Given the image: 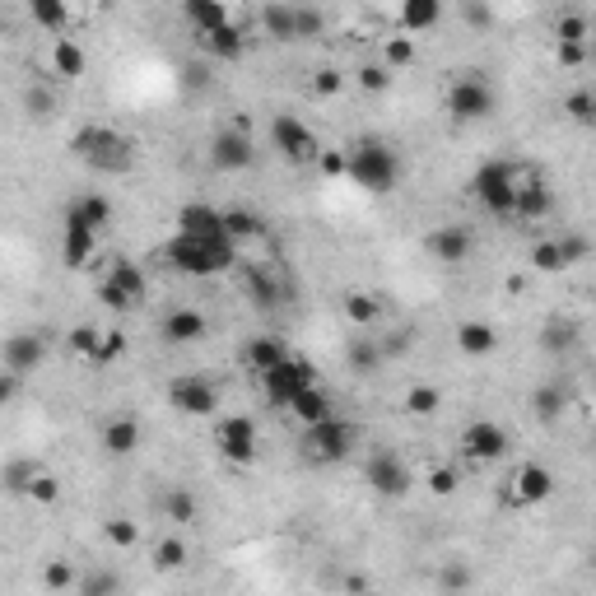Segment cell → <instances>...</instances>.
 I'll return each instance as SVG.
<instances>
[{
    "label": "cell",
    "instance_id": "35",
    "mask_svg": "<svg viewBox=\"0 0 596 596\" xmlns=\"http://www.w3.org/2000/svg\"><path fill=\"white\" fill-rule=\"evenodd\" d=\"M443 19V5L438 0H406L401 5V28L406 33H424V28H434Z\"/></svg>",
    "mask_w": 596,
    "mask_h": 596
},
{
    "label": "cell",
    "instance_id": "51",
    "mask_svg": "<svg viewBox=\"0 0 596 596\" xmlns=\"http://www.w3.org/2000/svg\"><path fill=\"white\" fill-rule=\"evenodd\" d=\"M382 56H387V70H401V66H415V38H387V47H382Z\"/></svg>",
    "mask_w": 596,
    "mask_h": 596
},
{
    "label": "cell",
    "instance_id": "61",
    "mask_svg": "<svg viewBox=\"0 0 596 596\" xmlns=\"http://www.w3.org/2000/svg\"><path fill=\"white\" fill-rule=\"evenodd\" d=\"M461 14H466V24H475V28L494 24V10H489V5H461Z\"/></svg>",
    "mask_w": 596,
    "mask_h": 596
},
{
    "label": "cell",
    "instance_id": "23",
    "mask_svg": "<svg viewBox=\"0 0 596 596\" xmlns=\"http://www.w3.org/2000/svg\"><path fill=\"white\" fill-rule=\"evenodd\" d=\"M555 210V191H550V182H541V177H522V187H517V219H545Z\"/></svg>",
    "mask_w": 596,
    "mask_h": 596
},
{
    "label": "cell",
    "instance_id": "24",
    "mask_svg": "<svg viewBox=\"0 0 596 596\" xmlns=\"http://www.w3.org/2000/svg\"><path fill=\"white\" fill-rule=\"evenodd\" d=\"M289 415H294L303 429H312V424L336 420V401H331V392H326L322 382H317V387H308V392H303L294 406H289Z\"/></svg>",
    "mask_w": 596,
    "mask_h": 596
},
{
    "label": "cell",
    "instance_id": "47",
    "mask_svg": "<svg viewBox=\"0 0 596 596\" xmlns=\"http://www.w3.org/2000/svg\"><path fill=\"white\" fill-rule=\"evenodd\" d=\"M531 266H536L541 275H559V271H564V257H559V243H555V238H545V243L531 247Z\"/></svg>",
    "mask_w": 596,
    "mask_h": 596
},
{
    "label": "cell",
    "instance_id": "29",
    "mask_svg": "<svg viewBox=\"0 0 596 596\" xmlns=\"http://www.w3.org/2000/svg\"><path fill=\"white\" fill-rule=\"evenodd\" d=\"M531 410H536V420L541 424H555L564 410H569V387H559L555 382H541L536 392H531Z\"/></svg>",
    "mask_w": 596,
    "mask_h": 596
},
{
    "label": "cell",
    "instance_id": "3",
    "mask_svg": "<svg viewBox=\"0 0 596 596\" xmlns=\"http://www.w3.org/2000/svg\"><path fill=\"white\" fill-rule=\"evenodd\" d=\"M522 168L508 159H485L480 168H475L471 177V196L480 210H489V215H513L517 210V187H522Z\"/></svg>",
    "mask_w": 596,
    "mask_h": 596
},
{
    "label": "cell",
    "instance_id": "56",
    "mask_svg": "<svg viewBox=\"0 0 596 596\" xmlns=\"http://www.w3.org/2000/svg\"><path fill=\"white\" fill-rule=\"evenodd\" d=\"M28 499H33V503H56V499H61V480L42 471L38 480H33V489H28Z\"/></svg>",
    "mask_w": 596,
    "mask_h": 596
},
{
    "label": "cell",
    "instance_id": "7",
    "mask_svg": "<svg viewBox=\"0 0 596 596\" xmlns=\"http://www.w3.org/2000/svg\"><path fill=\"white\" fill-rule=\"evenodd\" d=\"M261 387H266V401L271 406H294L298 396L308 392V387H317V364L312 359H303V354H289L280 368H271L266 378H261Z\"/></svg>",
    "mask_w": 596,
    "mask_h": 596
},
{
    "label": "cell",
    "instance_id": "1",
    "mask_svg": "<svg viewBox=\"0 0 596 596\" xmlns=\"http://www.w3.org/2000/svg\"><path fill=\"white\" fill-rule=\"evenodd\" d=\"M163 257L168 266L182 275H196V280H210V275H224L238 261V247L229 238H187V233H173L163 243Z\"/></svg>",
    "mask_w": 596,
    "mask_h": 596
},
{
    "label": "cell",
    "instance_id": "30",
    "mask_svg": "<svg viewBox=\"0 0 596 596\" xmlns=\"http://www.w3.org/2000/svg\"><path fill=\"white\" fill-rule=\"evenodd\" d=\"M201 47L215 56V61L233 66V61H243L247 38H243V28H238V24H229V28H219V33H210V38H201Z\"/></svg>",
    "mask_w": 596,
    "mask_h": 596
},
{
    "label": "cell",
    "instance_id": "25",
    "mask_svg": "<svg viewBox=\"0 0 596 596\" xmlns=\"http://www.w3.org/2000/svg\"><path fill=\"white\" fill-rule=\"evenodd\" d=\"M224 238H229L233 247H243V243H261V238H266V219H261L257 210L229 205V210H224Z\"/></svg>",
    "mask_w": 596,
    "mask_h": 596
},
{
    "label": "cell",
    "instance_id": "17",
    "mask_svg": "<svg viewBox=\"0 0 596 596\" xmlns=\"http://www.w3.org/2000/svg\"><path fill=\"white\" fill-rule=\"evenodd\" d=\"M0 359H5V373H14V378H28V373H33V368L47 359V340H42L38 331H14V336L5 340Z\"/></svg>",
    "mask_w": 596,
    "mask_h": 596
},
{
    "label": "cell",
    "instance_id": "49",
    "mask_svg": "<svg viewBox=\"0 0 596 596\" xmlns=\"http://www.w3.org/2000/svg\"><path fill=\"white\" fill-rule=\"evenodd\" d=\"M98 345H103V331H98V326H75V331H70V354H80L89 364H94Z\"/></svg>",
    "mask_w": 596,
    "mask_h": 596
},
{
    "label": "cell",
    "instance_id": "18",
    "mask_svg": "<svg viewBox=\"0 0 596 596\" xmlns=\"http://www.w3.org/2000/svg\"><path fill=\"white\" fill-rule=\"evenodd\" d=\"M205 331H210V322H205L201 308H173L159 322V336L168 345H196V340H205Z\"/></svg>",
    "mask_w": 596,
    "mask_h": 596
},
{
    "label": "cell",
    "instance_id": "62",
    "mask_svg": "<svg viewBox=\"0 0 596 596\" xmlns=\"http://www.w3.org/2000/svg\"><path fill=\"white\" fill-rule=\"evenodd\" d=\"M14 392H19V378H14V373H5V378H0V406H10Z\"/></svg>",
    "mask_w": 596,
    "mask_h": 596
},
{
    "label": "cell",
    "instance_id": "31",
    "mask_svg": "<svg viewBox=\"0 0 596 596\" xmlns=\"http://www.w3.org/2000/svg\"><path fill=\"white\" fill-rule=\"evenodd\" d=\"M84 66H89V56H84V47L75 38H61L52 47V70L61 75V80H80Z\"/></svg>",
    "mask_w": 596,
    "mask_h": 596
},
{
    "label": "cell",
    "instance_id": "8",
    "mask_svg": "<svg viewBox=\"0 0 596 596\" xmlns=\"http://www.w3.org/2000/svg\"><path fill=\"white\" fill-rule=\"evenodd\" d=\"M261 28L275 42H298V38H317L326 28V14L312 5H266L261 10Z\"/></svg>",
    "mask_w": 596,
    "mask_h": 596
},
{
    "label": "cell",
    "instance_id": "12",
    "mask_svg": "<svg viewBox=\"0 0 596 596\" xmlns=\"http://www.w3.org/2000/svg\"><path fill=\"white\" fill-rule=\"evenodd\" d=\"M215 443H219V457L233 461V466H252L261 452V438H257V424L247 415H224L215 424Z\"/></svg>",
    "mask_w": 596,
    "mask_h": 596
},
{
    "label": "cell",
    "instance_id": "58",
    "mask_svg": "<svg viewBox=\"0 0 596 596\" xmlns=\"http://www.w3.org/2000/svg\"><path fill=\"white\" fill-rule=\"evenodd\" d=\"M24 108H28V117L47 122V117H52V94H47V89H28V94H24Z\"/></svg>",
    "mask_w": 596,
    "mask_h": 596
},
{
    "label": "cell",
    "instance_id": "46",
    "mask_svg": "<svg viewBox=\"0 0 596 596\" xmlns=\"http://www.w3.org/2000/svg\"><path fill=\"white\" fill-rule=\"evenodd\" d=\"M555 243H559V257H564V271H573L578 261L592 257V243H587L583 233H559Z\"/></svg>",
    "mask_w": 596,
    "mask_h": 596
},
{
    "label": "cell",
    "instance_id": "11",
    "mask_svg": "<svg viewBox=\"0 0 596 596\" xmlns=\"http://www.w3.org/2000/svg\"><path fill=\"white\" fill-rule=\"evenodd\" d=\"M103 303H108L112 312H131L140 303V298L149 294V280H145V271H140L136 261H126V257H117L112 261V271H108V280H103Z\"/></svg>",
    "mask_w": 596,
    "mask_h": 596
},
{
    "label": "cell",
    "instance_id": "22",
    "mask_svg": "<svg viewBox=\"0 0 596 596\" xmlns=\"http://www.w3.org/2000/svg\"><path fill=\"white\" fill-rule=\"evenodd\" d=\"M429 252L443 266H461V261L471 257V233L461 229V224H443V229L429 233Z\"/></svg>",
    "mask_w": 596,
    "mask_h": 596
},
{
    "label": "cell",
    "instance_id": "60",
    "mask_svg": "<svg viewBox=\"0 0 596 596\" xmlns=\"http://www.w3.org/2000/svg\"><path fill=\"white\" fill-rule=\"evenodd\" d=\"M583 61H587L583 42H559V66H583Z\"/></svg>",
    "mask_w": 596,
    "mask_h": 596
},
{
    "label": "cell",
    "instance_id": "52",
    "mask_svg": "<svg viewBox=\"0 0 596 596\" xmlns=\"http://www.w3.org/2000/svg\"><path fill=\"white\" fill-rule=\"evenodd\" d=\"M122 354H126V336H122V331H103V345H98V354H94V368L117 364Z\"/></svg>",
    "mask_w": 596,
    "mask_h": 596
},
{
    "label": "cell",
    "instance_id": "42",
    "mask_svg": "<svg viewBox=\"0 0 596 596\" xmlns=\"http://www.w3.org/2000/svg\"><path fill=\"white\" fill-rule=\"evenodd\" d=\"M438 587H443L447 596H466L471 592V569H466L461 559H447L443 569H438Z\"/></svg>",
    "mask_w": 596,
    "mask_h": 596
},
{
    "label": "cell",
    "instance_id": "38",
    "mask_svg": "<svg viewBox=\"0 0 596 596\" xmlns=\"http://www.w3.org/2000/svg\"><path fill=\"white\" fill-rule=\"evenodd\" d=\"M42 587H47V592H75V587H80V573H75L70 559L56 555L42 564Z\"/></svg>",
    "mask_w": 596,
    "mask_h": 596
},
{
    "label": "cell",
    "instance_id": "63",
    "mask_svg": "<svg viewBox=\"0 0 596 596\" xmlns=\"http://www.w3.org/2000/svg\"><path fill=\"white\" fill-rule=\"evenodd\" d=\"M187 80H191V89H210V70H205V66H191Z\"/></svg>",
    "mask_w": 596,
    "mask_h": 596
},
{
    "label": "cell",
    "instance_id": "48",
    "mask_svg": "<svg viewBox=\"0 0 596 596\" xmlns=\"http://www.w3.org/2000/svg\"><path fill=\"white\" fill-rule=\"evenodd\" d=\"M587 33H592L587 14H559V19H555V38L559 42H583V47H587Z\"/></svg>",
    "mask_w": 596,
    "mask_h": 596
},
{
    "label": "cell",
    "instance_id": "5",
    "mask_svg": "<svg viewBox=\"0 0 596 596\" xmlns=\"http://www.w3.org/2000/svg\"><path fill=\"white\" fill-rule=\"evenodd\" d=\"M447 117L461 126L471 122H485V117H494V108H499V94H494V84L480 75V70H461L457 80L447 84Z\"/></svg>",
    "mask_w": 596,
    "mask_h": 596
},
{
    "label": "cell",
    "instance_id": "26",
    "mask_svg": "<svg viewBox=\"0 0 596 596\" xmlns=\"http://www.w3.org/2000/svg\"><path fill=\"white\" fill-rule=\"evenodd\" d=\"M243 359H247V368H252V373H257V378H266V373H271V368H280L289 359V350L285 345H280V340L275 336H252L243 345Z\"/></svg>",
    "mask_w": 596,
    "mask_h": 596
},
{
    "label": "cell",
    "instance_id": "44",
    "mask_svg": "<svg viewBox=\"0 0 596 596\" xmlns=\"http://www.w3.org/2000/svg\"><path fill=\"white\" fill-rule=\"evenodd\" d=\"M28 19L38 28H66L70 10L66 5H56V0H33V5H28Z\"/></svg>",
    "mask_w": 596,
    "mask_h": 596
},
{
    "label": "cell",
    "instance_id": "13",
    "mask_svg": "<svg viewBox=\"0 0 596 596\" xmlns=\"http://www.w3.org/2000/svg\"><path fill=\"white\" fill-rule=\"evenodd\" d=\"M364 480L373 485V494H382V499H406V494H410V466L396 457L392 447H378V452H368Z\"/></svg>",
    "mask_w": 596,
    "mask_h": 596
},
{
    "label": "cell",
    "instance_id": "54",
    "mask_svg": "<svg viewBox=\"0 0 596 596\" xmlns=\"http://www.w3.org/2000/svg\"><path fill=\"white\" fill-rule=\"evenodd\" d=\"M387 84H392V70L387 66H364L359 70V89H364V94H382Z\"/></svg>",
    "mask_w": 596,
    "mask_h": 596
},
{
    "label": "cell",
    "instance_id": "28",
    "mask_svg": "<svg viewBox=\"0 0 596 596\" xmlns=\"http://www.w3.org/2000/svg\"><path fill=\"white\" fill-rule=\"evenodd\" d=\"M457 350L471 354V359H485V354L499 350V331L489 322H461L457 326Z\"/></svg>",
    "mask_w": 596,
    "mask_h": 596
},
{
    "label": "cell",
    "instance_id": "14",
    "mask_svg": "<svg viewBox=\"0 0 596 596\" xmlns=\"http://www.w3.org/2000/svg\"><path fill=\"white\" fill-rule=\"evenodd\" d=\"M461 457L480 461V466L508 457V429L494 424V420H471L466 429H461Z\"/></svg>",
    "mask_w": 596,
    "mask_h": 596
},
{
    "label": "cell",
    "instance_id": "4",
    "mask_svg": "<svg viewBox=\"0 0 596 596\" xmlns=\"http://www.w3.org/2000/svg\"><path fill=\"white\" fill-rule=\"evenodd\" d=\"M350 177H354V187L373 191V196H387V191H396V182H401V159H396V149L382 145V140H359V145L350 149Z\"/></svg>",
    "mask_w": 596,
    "mask_h": 596
},
{
    "label": "cell",
    "instance_id": "41",
    "mask_svg": "<svg viewBox=\"0 0 596 596\" xmlns=\"http://www.w3.org/2000/svg\"><path fill=\"white\" fill-rule=\"evenodd\" d=\"M382 364V345L373 336H354L350 340V368L354 373H373Z\"/></svg>",
    "mask_w": 596,
    "mask_h": 596
},
{
    "label": "cell",
    "instance_id": "64",
    "mask_svg": "<svg viewBox=\"0 0 596 596\" xmlns=\"http://www.w3.org/2000/svg\"><path fill=\"white\" fill-rule=\"evenodd\" d=\"M592 447H596V438H592Z\"/></svg>",
    "mask_w": 596,
    "mask_h": 596
},
{
    "label": "cell",
    "instance_id": "15",
    "mask_svg": "<svg viewBox=\"0 0 596 596\" xmlns=\"http://www.w3.org/2000/svg\"><path fill=\"white\" fill-rule=\"evenodd\" d=\"M550 494H555V471L541 466V461H522L513 471V480H508V503L513 508H536Z\"/></svg>",
    "mask_w": 596,
    "mask_h": 596
},
{
    "label": "cell",
    "instance_id": "57",
    "mask_svg": "<svg viewBox=\"0 0 596 596\" xmlns=\"http://www.w3.org/2000/svg\"><path fill=\"white\" fill-rule=\"evenodd\" d=\"M326 177H350V154H340V149H322V159H317Z\"/></svg>",
    "mask_w": 596,
    "mask_h": 596
},
{
    "label": "cell",
    "instance_id": "50",
    "mask_svg": "<svg viewBox=\"0 0 596 596\" xmlns=\"http://www.w3.org/2000/svg\"><path fill=\"white\" fill-rule=\"evenodd\" d=\"M103 536H108V545H117V550H131V545L140 541V527L131 517H112L108 527H103Z\"/></svg>",
    "mask_w": 596,
    "mask_h": 596
},
{
    "label": "cell",
    "instance_id": "39",
    "mask_svg": "<svg viewBox=\"0 0 596 596\" xmlns=\"http://www.w3.org/2000/svg\"><path fill=\"white\" fill-rule=\"evenodd\" d=\"M345 317H350L354 326L373 331V326L382 322V303L373 294H345Z\"/></svg>",
    "mask_w": 596,
    "mask_h": 596
},
{
    "label": "cell",
    "instance_id": "53",
    "mask_svg": "<svg viewBox=\"0 0 596 596\" xmlns=\"http://www.w3.org/2000/svg\"><path fill=\"white\" fill-rule=\"evenodd\" d=\"M564 112H569L573 122L596 126V94H569L564 98Z\"/></svg>",
    "mask_w": 596,
    "mask_h": 596
},
{
    "label": "cell",
    "instance_id": "34",
    "mask_svg": "<svg viewBox=\"0 0 596 596\" xmlns=\"http://www.w3.org/2000/svg\"><path fill=\"white\" fill-rule=\"evenodd\" d=\"M247 294H252L257 308H275V303L285 298V285H280L266 266H252V271H247Z\"/></svg>",
    "mask_w": 596,
    "mask_h": 596
},
{
    "label": "cell",
    "instance_id": "37",
    "mask_svg": "<svg viewBox=\"0 0 596 596\" xmlns=\"http://www.w3.org/2000/svg\"><path fill=\"white\" fill-rule=\"evenodd\" d=\"M187 559H191V550H187V541H182V536H163V541L154 545V569H159V573L187 569Z\"/></svg>",
    "mask_w": 596,
    "mask_h": 596
},
{
    "label": "cell",
    "instance_id": "9",
    "mask_svg": "<svg viewBox=\"0 0 596 596\" xmlns=\"http://www.w3.org/2000/svg\"><path fill=\"white\" fill-rule=\"evenodd\" d=\"M271 145L280 149V159H285V163L322 159V145H317V136H312V126L298 122L294 112H275V117H271Z\"/></svg>",
    "mask_w": 596,
    "mask_h": 596
},
{
    "label": "cell",
    "instance_id": "21",
    "mask_svg": "<svg viewBox=\"0 0 596 596\" xmlns=\"http://www.w3.org/2000/svg\"><path fill=\"white\" fill-rule=\"evenodd\" d=\"M182 19L196 28V38H210V33L233 24V14L224 0H187V5H182Z\"/></svg>",
    "mask_w": 596,
    "mask_h": 596
},
{
    "label": "cell",
    "instance_id": "10",
    "mask_svg": "<svg viewBox=\"0 0 596 596\" xmlns=\"http://www.w3.org/2000/svg\"><path fill=\"white\" fill-rule=\"evenodd\" d=\"M168 406L177 415H191V420H205V415H215L219 410V387L201 373H177L168 382Z\"/></svg>",
    "mask_w": 596,
    "mask_h": 596
},
{
    "label": "cell",
    "instance_id": "16",
    "mask_svg": "<svg viewBox=\"0 0 596 596\" xmlns=\"http://www.w3.org/2000/svg\"><path fill=\"white\" fill-rule=\"evenodd\" d=\"M252 159H257V145H252V136H247L243 126L215 131V140H210V163H215L219 173H243V168H252Z\"/></svg>",
    "mask_w": 596,
    "mask_h": 596
},
{
    "label": "cell",
    "instance_id": "20",
    "mask_svg": "<svg viewBox=\"0 0 596 596\" xmlns=\"http://www.w3.org/2000/svg\"><path fill=\"white\" fill-rule=\"evenodd\" d=\"M66 224H70V229L98 233L103 224H112V201H108V196H98V191H84V196H75V201H70Z\"/></svg>",
    "mask_w": 596,
    "mask_h": 596
},
{
    "label": "cell",
    "instance_id": "36",
    "mask_svg": "<svg viewBox=\"0 0 596 596\" xmlns=\"http://www.w3.org/2000/svg\"><path fill=\"white\" fill-rule=\"evenodd\" d=\"M75 596H122V573L117 569H84Z\"/></svg>",
    "mask_w": 596,
    "mask_h": 596
},
{
    "label": "cell",
    "instance_id": "59",
    "mask_svg": "<svg viewBox=\"0 0 596 596\" xmlns=\"http://www.w3.org/2000/svg\"><path fill=\"white\" fill-rule=\"evenodd\" d=\"M429 489H434L438 499H443V494H457V471H452V466H438V471L429 475Z\"/></svg>",
    "mask_w": 596,
    "mask_h": 596
},
{
    "label": "cell",
    "instance_id": "27",
    "mask_svg": "<svg viewBox=\"0 0 596 596\" xmlns=\"http://www.w3.org/2000/svg\"><path fill=\"white\" fill-rule=\"evenodd\" d=\"M140 447V424L131 420V415H112L108 424H103V452L108 457H131Z\"/></svg>",
    "mask_w": 596,
    "mask_h": 596
},
{
    "label": "cell",
    "instance_id": "6",
    "mask_svg": "<svg viewBox=\"0 0 596 596\" xmlns=\"http://www.w3.org/2000/svg\"><path fill=\"white\" fill-rule=\"evenodd\" d=\"M354 438H359V429L336 415V420L303 429V457H308L312 466H336V461H345L354 452Z\"/></svg>",
    "mask_w": 596,
    "mask_h": 596
},
{
    "label": "cell",
    "instance_id": "19",
    "mask_svg": "<svg viewBox=\"0 0 596 596\" xmlns=\"http://www.w3.org/2000/svg\"><path fill=\"white\" fill-rule=\"evenodd\" d=\"M177 233H187V238H224V210L205 201H191L177 210Z\"/></svg>",
    "mask_w": 596,
    "mask_h": 596
},
{
    "label": "cell",
    "instance_id": "43",
    "mask_svg": "<svg viewBox=\"0 0 596 596\" xmlns=\"http://www.w3.org/2000/svg\"><path fill=\"white\" fill-rule=\"evenodd\" d=\"M38 475H42L38 461H10V466H5V489H10V494H28Z\"/></svg>",
    "mask_w": 596,
    "mask_h": 596
},
{
    "label": "cell",
    "instance_id": "2",
    "mask_svg": "<svg viewBox=\"0 0 596 596\" xmlns=\"http://www.w3.org/2000/svg\"><path fill=\"white\" fill-rule=\"evenodd\" d=\"M70 149H75V159H80L84 168H94V173H103V177H126L136 168V145H131V136L112 131V126H84L80 136L70 140Z\"/></svg>",
    "mask_w": 596,
    "mask_h": 596
},
{
    "label": "cell",
    "instance_id": "45",
    "mask_svg": "<svg viewBox=\"0 0 596 596\" xmlns=\"http://www.w3.org/2000/svg\"><path fill=\"white\" fill-rule=\"evenodd\" d=\"M541 345H545L550 354H569L573 345H578V331H573L569 322H550V326L541 331Z\"/></svg>",
    "mask_w": 596,
    "mask_h": 596
},
{
    "label": "cell",
    "instance_id": "55",
    "mask_svg": "<svg viewBox=\"0 0 596 596\" xmlns=\"http://www.w3.org/2000/svg\"><path fill=\"white\" fill-rule=\"evenodd\" d=\"M312 89H317L322 98H331V94H340V89H345V75H340L336 66H322L317 75H312Z\"/></svg>",
    "mask_w": 596,
    "mask_h": 596
},
{
    "label": "cell",
    "instance_id": "32",
    "mask_svg": "<svg viewBox=\"0 0 596 596\" xmlns=\"http://www.w3.org/2000/svg\"><path fill=\"white\" fill-rule=\"evenodd\" d=\"M163 517L168 522H177V527H191L196 517H201V503H196V494H191L187 485H177L163 494Z\"/></svg>",
    "mask_w": 596,
    "mask_h": 596
},
{
    "label": "cell",
    "instance_id": "33",
    "mask_svg": "<svg viewBox=\"0 0 596 596\" xmlns=\"http://www.w3.org/2000/svg\"><path fill=\"white\" fill-rule=\"evenodd\" d=\"M94 247H98V233L70 229V224H66V233H61V261H66V266H89Z\"/></svg>",
    "mask_w": 596,
    "mask_h": 596
},
{
    "label": "cell",
    "instance_id": "40",
    "mask_svg": "<svg viewBox=\"0 0 596 596\" xmlns=\"http://www.w3.org/2000/svg\"><path fill=\"white\" fill-rule=\"evenodd\" d=\"M406 410L415 415V420H434L438 410H443V392H438V387H410Z\"/></svg>",
    "mask_w": 596,
    "mask_h": 596
}]
</instances>
